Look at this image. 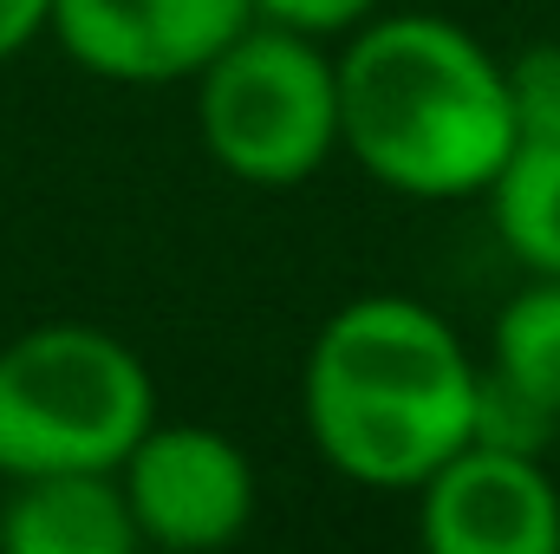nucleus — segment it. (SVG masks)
I'll return each mask as SVG.
<instances>
[{
  "label": "nucleus",
  "instance_id": "obj_1",
  "mask_svg": "<svg viewBox=\"0 0 560 554\" xmlns=\"http://www.w3.org/2000/svg\"><path fill=\"white\" fill-rule=\"evenodd\" d=\"M313 450L365 489H418L482 424V366L405 293H365L339 307L300 379Z\"/></svg>",
  "mask_w": 560,
  "mask_h": 554
},
{
  "label": "nucleus",
  "instance_id": "obj_2",
  "mask_svg": "<svg viewBox=\"0 0 560 554\" xmlns=\"http://www.w3.org/2000/svg\"><path fill=\"white\" fill-rule=\"evenodd\" d=\"M339 72V150L398 196H482L515 150L502 59L443 13H392L352 26Z\"/></svg>",
  "mask_w": 560,
  "mask_h": 554
},
{
  "label": "nucleus",
  "instance_id": "obj_3",
  "mask_svg": "<svg viewBox=\"0 0 560 554\" xmlns=\"http://www.w3.org/2000/svg\"><path fill=\"white\" fill-rule=\"evenodd\" d=\"M156 424L143 359L105 326L52 320L0 346V476L118 470Z\"/></svg>",
  "mask_w": 560,
  "mask_h": 554
},
{
  "label": "nucleus",
  "instance_id": "obj_4",
  "mask_svg": "<svg viewBox=\"0 0 560 554\" xmlns=\"http://www.w3.org/2000/svg\"><path fill=\"white\" fill-rule=\"evenodd\" d=\"M196 131L229 176L293 189L339 150V72L313 33L255 13L196 72Z\"/></svg>",
  "mask_w": 560,
  "mask_h": 554
},
{
  "label": "nucleus",
  "instance_id": "obj_5",
  "mask_svg": "<svg viewBox=\"0 0 560 554\" xmlns=\"http://www.w3.org/2000/svg\"><path fill=\"white\" fill-rule=\"evenodd\" d=\"M118 483L150 549H229L255 522V463L209 424H150L118 463Z\"/></svg>",
  "mask_w": 560,
  "mask_h": 554
},
{
  "label": "nucleus",
  "instance_id": "obj_6",
  "mask_svg": "<svg viewBox=\"0 0 560 554\" xmlns=\"http://www.w3.org/2000/svg\"><path fill=\"white\" fill-rule=\"evenodd\" d=\"M418 535L430 554H555L560 489L509 437H469L418 483Z\"/></svg>",
  "mask_w": 560,
  "mask_h": 554
},
{
  "label": "nucleus",
  "instance_id": "obj_7",
  "mask_svg": "<svg viewBox=\"0 0 560 554\" xmlns=\"http://www.w3.org/2000/svg\"><path fill=\"white\" fill-rule=\"evenodd\" d=\"M255 0H52V39L98 79L176 85L196 79L242 26Z\"/></svg>",
  "mask_w": 560,
  "mask_h": 554
},
{
  "label": "nucleus",
  "instance_id": "obj_8",
  "mask_svg": "<svg viewBox=\"0 0 560 554\" xmlns=\"http://www.w3.org/2000/svg\"><path fill=\"white\" fill-rule=\"evenodd\" d=\"M7 554H131L143 549L118 470H66L13 483L0 509Z\"/></svg>",
  "mask_w": 560,
  "mask_h": 554
},
{
  "label": "nucleus",
  "instance_id": "obj_9",
  "mask_svg": "<svg viewBox=\"0 0 560 554\" xmlns=\"http://www.w3.org/2000/svg\"><path fill=\"white\" fill-rule=\"evenodd\" d=\"M489 399L535 424H560V275H535L489 326Z\"/></svg>",
  "mask_w": 560,
  "mask_h": 554
},
{
  "label": "nucleus",
  "instance_id": "obj_10",
  "mask_svg": "<svg viewBox=\"0 0 560 554\" xmlns=\"http://www.w3.org/2000/svg\"><path fill=\"white\" fill-rule=\"evenodd\" d=\"M482 196L502 249L528 275H560V138H515Z\"/></svg>",
  "mask_w": 560,
  "mask_h": 554
},
{
  "label": "nucleus",
  "instance_id": "obj_11",
  "mask_svg": "<svg viewBox=\"0 0 560 554\" xmlns=\"http://www.w3.org/2000/svg\"><path fill=\"white\" fill-rule=\"evenodd\" d=\"M502 72H509L515 138H560V39L522 46L515 59H502Z\"/></svg>",
  "mask_w": 560,
  "mask_h": 554
},
{
  "label": "nucleus",
  "instance_id": "obj_12",
  "mask_svg": "<svg viewBox=\"0 0 560 554\" xmlns=\"http://www.w3.org/2000/svg\"><path fill=\"white\" fill-rule=\"evenodd\" d=\"M255 13L275 20V26H293V33L326 39V33H352V26H365V20L378 13V0H255Z\"/></svg>",
  "mask_w": 560,
  "mask_h": 554
},
{
  "label": "nucleus",
  "instance_id": "obj_13",
  "mask_svg": "<svg viewBox=\"0 0 560 554\" xmlns=\"http://www.w3.org/2000/svg\"><path fill=\"white\" fill-rule=\"evenodd\" d=\"M52 26V0H0V66Z\"/></svg>",
  "mask_w": 560,
  "mask_h": 554
}]
</instances>
